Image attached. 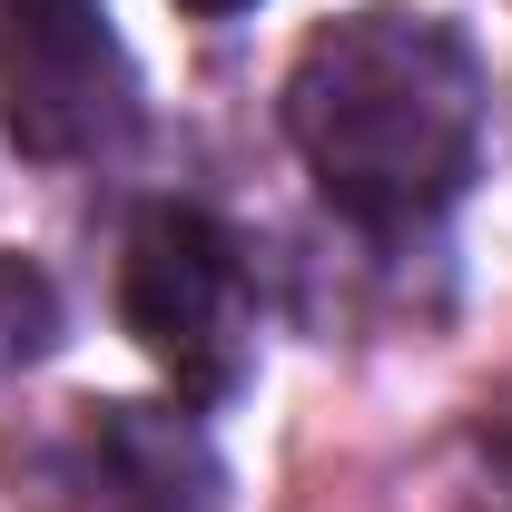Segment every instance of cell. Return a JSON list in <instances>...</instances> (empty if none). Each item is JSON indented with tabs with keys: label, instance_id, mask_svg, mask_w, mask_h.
<instances>
[{
	"label": "cell",
	"instance_id": "cell-1",
	"mask_svg": "<svg viewBox=\"0 0 512 512\" xmlns=\"http://www.w3.org/2000/svg\"><path fill=\"white\" fill-rule=\"evenodd\" d=\"M483 60L444 10L365 0L325 20L286 69V138L316 197L365 237H414L473 188L483 158Z\"/></svg>",
	"mask_w": 512,
	"mask_h": 512
},
{
	"label": "cell",
	"instance_id": "cell-2",
	"mask_svg": "<svg viewBox=\"0 0 512 512\" xmlns=\"http://www.w3.org/2000/svg\"><path fill=\"white\" fill-rule=\"evenodd\" d=\"M119 316L128 335L178 375V394L217 404L247 384V345H256V296H247V247L188 207V197H158L128 217L119 247Z\"/></svg>",
	"mask_w": 512,
	"mask_h": 512
},
{
	"label": "cell",
	"instance_id": "cell-3",
	"mask_svg": "<svg viewBox=\"0 0 512 512\" xmlns=\"http://www.w3.org/2000/svg\"><path fill=\"white\" fill-rule=\"evenodd\" d=\"M0 128L20 158H109L138 128V69L99 0H0Z\"/></svg>",
	"mask_w": 512,
	"mask_h": 512
},
{
	"label": "cell",
	"instance_id": "cell-4",
	"mask_svg": "<svg viewBox=\"0 0 512 512\" xmlns=\"http://www.w3.org/2000/svg\"><path fill=\"white\" fill-rule=\"evenodd\" d=\"M207 493L217 453L168 404H79L40 463V512H207Z\"/></svg>",
	"mask_w": 512,
	"mask_h": 512
},
{
	"label": "cell",
	"instance_id": "cell-5",
	"mask_svg": "<svg viewBox=\"0 0 512 512\" xmlns=\"http://www.w3.org/2000/svg\"><path fill=\"white\" fill-rule=\"evenodd\" d=\"M50 335H60V286H50L30 256H0V375L40 365Z\"/></svg>",
	"mask_w": 512,
	"mask_h": 512
},
{
	"label": "cell",
	"instance_id": "cell-6",
	"mask_svg": "<svg viewBox=\"0 0 512 512\" xmlns=\"http://www.w3.org/2000/svg\"><path fill=\"white\" fill-rule=\"evenodd\" d=\"M178 10H197V20H237V10H256V0H178Z\"/></svg>",
	"mask_w": 512,
	"mask_h": 512
}]
</instances>
